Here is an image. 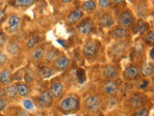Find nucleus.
I'll list each match as a JSON object with an SVG mask.
<instances>
[{
  "instance_id": "33",
  "label": "nucleus",
  "mask_w": 154,
  "mask_h": 116,
  "mask_svg": "<svg viewBox=\"0 0 154 116\" xmlns=\"http://www.w3.org/2000/svg\"><path fill=\"white\" fill-rule=\"evenodd\" d=\"M6 60H7V57H6V55L3 54V53H2L1 51H0V65L3 64V63L6 62Z\"/></svg>"
},
{
  "instance_id": "24",
  "label": "nucleus",
  "mask_w": 154,
  "mask_h": 116,
  "mask_svg": "<svg viewBox=\"0 0 154 116\" xmlns=\"http://www.w3.org/2000/svg\"><path fill=\"white\" fill-rule=\"evenodd\" d=\"M58 55H59V53H58L57 50H51L45 54V59L47 61H54L58 58Z\"/></svg>"
},
{
  "instance_id": "25",
  "label": "nucleus",
  "mask_w": 154,
  "mask_h": 116,
  "mask_svg": "<svg viewBox=\"0 0 154 116\" xmlns=\"http://www.w3.org/2000/svg\"><path fill=\"white\" fill-rule=\"evenodd\" d=\"M96 8V5L94 1H85L83 4H82V10L84 11H93Z\"/></svg>"
},
{
  "instance_id": "21",
  "label": "nucleus",
  "mask_w": 154,
  "mask_h": 116,
  "mask_svg": "<svg viewBox=\"0 0 154 116\" xmlns=\"http://www.w3.org/2000/svg\"><path fill=\"white\" fill-rule=\"evenodd\" d=\"M38 74H40V76L42 77V79H48V77L51 76L53 74H54V71H53L52 69H50V68H48V67H43L40 70Z\"/></svg>"
},
{
  "instance_id": "29",
  "label": "nucleus",
  "mask_w": 154,
  "mask_h": 116,
  "mask_svg": "<svg viewBox=\"0 0 154 116\" xmlns=\"http://www.w3.org/2000/svg\"><path fill=\"white\" fill-rule=\"evenodd\" d=\"M111 4V0H98V5L101 8H108Z\"/></svg>"
},
{
  "instance_id": "2",
  "label": "nucleus",
  "mask_w": 154,
  "mask_h": 116,
  "mask_svg": "<svg viewBox=\"0 0 154 116\" xmlns=\"http://www.w3.org/2000/svg\"><path fill=\"white\" fill-rule=\"evenodd\" d=\"M52 101H53V97L51 96L50 92L48 91L41 93L37 99L38 105L42 106V108H49L52 105Z\"/></svg>"
},
{
  "instance_id": "23",
  "label": "nucleus",
  "mask_w": 154,
  "mask_h": 116,
  "mask_svg": "<svg viewBox=\"0 0 154 116\" xmlns=\"http://www.w3.org/2000/svg\"><path fill=\"white\" fill-rule=\"evenodd\" d=\"M35 3V0H14V5L17 7H29Z\"/></svg>"
},
{
  "instance_id": "5",
  "label": "nucleus",
  "mask_w": 154,
  "mask_h": 116,
  "mask_svg": "<svg viewBox=\"0 0 154 116\" xmlns=\"http://www.w3.org/2000/svg\"><path fill=\"white\" fill-rule=\"evenodd\" d=\"M20 22H21V19L18 16H16V14H11L8 18L7 29L9 30V32H16L19 28Z\"/></svg>"
},
{
  "instance_id": "12",
  "label": "nucleus",
  "mask_w": 154,
  "mask_h": 116,
  "mask_svg": "<svg viewBox=\"0 0 154 116\" xmlns=\"http://www.w3.org/2000/svg\"><path fill=\"white\" fill-rule=\"evenodd\" d=\"M93 29H94V22L91 21L90 19H87L86 21H84L79 26V32L82 35H88V34H90L93 31Z\"/></svg>"
},
{
  "instance_id": "3",
  "label": "nucleus",
  "mask_w": 154,
  "mask_h": 116,
  "mask_svg": "<svg viewBox=\"0 0 154 116\" xmlns=\"http://www.w3.org/2000/svg\"><path fill=\"white\" fill-rule=\"evenodd\" d=\"M133 21H134L133 14L129 11H125L119 16L118 23H119V25H120L122 27H129L132 24Z\"/></svg>"
},
{
  "instance_id": "28",
  "label": "nucleus",
  "mask_w": 154,
  "mask_h": 116,
  "mask_svg": "<svg viewBox=\"0 0 154 116\" xmlns=\"http://www.w3.org/2000/svg\"><path fill=\"white\" fill-rule=\"evenodd\" d=\"M153 41H154V33L152 31L147 32L146 35V42L148 44V45H151Z\"/></svg>"
},
{
  "instance_id": "35",
  "label": "nucleus",
  "mask_w": 154,
  "mask_h": 116,
  "mask_svg": "<svg viewBox=\"0 0 154 116\" xmlns=\"http://www.w3.org/2000/svg\"><path fill=\"white\" fill-rule=\"evenodd\" d=\"M4 16H5V14H4V12L2 11V10H0V21L4 18Z\"/></svg>"
},
{
  "instance_id": "20",
  "label": "nucleus",
  "mask_w": 154,
  "mask_h": 116,
  "mask_svg": "<svg viewBox=\"0 0 154 116\" xmlns=\"http://www.w3.org/2000/svg\"><path fill=\"white\" fill-rule=\"evenodd\" d=\"M4 93L5 95H6L8 98H14L17 93V86L16 85H10L8 87H6V88L4 89Z\"/></svg>"
},
{
  "instance_id": "34",
  "label": "nucleus",
  "mask_w": 154,
  "mask_h": 116,
  "mask_svg": "<svg viewBox=\"0 0 154 116\" xmlns=\"http://www.w3.org/2000/svg\"><path fill=\"white\" fill-rule=\"evenodd\" d=\"M147 84H148L147 80H143V83L141 85V87H142V88H144V87H146V86H147Z\"/></svg>"
},
{
  "instance_id": "27",
  "label": "nucleus",
  "mask_w": 154,
  "mask_h": 116,
  "mask_svg": "<svg viewBox=\"0 0 154 116\" xmlns=\"http://www.w3.org/2000/svg\"><path fill=\"white\" fill-rule=\"evenodd\" d=\"M38 40H40L38 37H36V36H32L31 38H29L28 41H27V47H28V48H33L38 44Z\"/></svg>"
},
{
  "instance_id": "13",
  "label": "nucleus",
  "mask_w": 154,
  "mask_h": 116,
  "mask_svg": "<svg viewBox=\"0 0 154 116\" xmlns=\"http://www.w3.org/2000/svg\"><path fill=\"white\" fill-rule=\"evenodd\" d=\"M129 102H130V105L135 108H141V106L143 105V98L142 97V95H139V94H134L131 98H130Z\"/></svg>"
},
{
  "instance_id": "16",
  "label": "nucleus",
  "mask_w": 154,
  "mask_h": 116,
  "mask_svg": "<svg viewBox=\"0 0 154 116\" xmlns=\"http://www.w3.org/2000/svg\"><path fill=\"white\" fill-rule=\"evenodd\" d=\"M0 82L2 84L8 85L12 82V74L8 70H4L0 72Z\"/></svg>"
},
{
  "instance_id": "38",
  "label": "nucleus",
  "mask_w": 154,
  "mask_h": 116,
  "mask_svg": "<svg viewBox=\"0 0 154 116\" xmlns=\"http://www.w3.org/2000/svg\"><path fill=\"white\" fill-rule=\"evenodd\" d=\"M114 2H116V3H120V2H122L123 0H113Z\"/></svg>"
},
{
  "instance_id": "32",
  "label": "nucleus",
  "mask_w": 154,
  "mask_h": 116,
  "mask_svg": "<svg viewBox=\"0 0 154 116\" xmlns=\"http://www.w3.org/2000/svg\"><path fill=\"white\" fill-rule=\"evenodd\" d=\"M147 114H148V110L146 109V108H143L142 110H140L136 115H139V116H146Z\"/></svg>"
},
{
  "instance_id": "26",
  "label": "nucleus",
  "mask_w": 154,
  "mask_h": 116,
  "mask_svg": "<svg viewBox=\"0 0 154 116\" xmlns=\"http://www.w3.org/2000/svg\"><path fill=\"white\" fill-rule=\"evenodd\" d=\"M17 93L20 95V96H26L28 93V86L26 84H23V83H19L17 85Z\"/></svg>"
},
{
  "instance_id": "8",
  "label": "nucleus",
  "mask_w": 154,
  "mask_h": 116,
  "mask_svg": "<svg viewBox=\"0 0 154 116\" xmlns=\"http://www.w3.org/2000/svg\"><path fill=\"white\" fill-rule=\"evenodd\" d=\"M70 64V60L66 56L58 57L56 60H54V67L57 71H65Z\"/></svg>"
},
{
  "instance_id": "39",
  "label": "nucleus",
  "mask_w": 154,
  "mask_h": 116,
  "mask_svg": "<svg viewBox=\"0 0 154 116\" xmlns=\"http://www.w3.org/2000/svg\"><path fill=\"white\" fill-rule=\"evenodd\" d=\"M0 97H1V92H0Z\"/></svg>"
},
{
  "instance_id": "14",
  "label": "nucleus",
  "mask_w": 154,
  "mask_h": 116,
  "mask_svg": "<svg viewBox=\"0 0 154 116\" xmlns=\"http://www.w3.org/2000/svg\"><path fill=\"white\" fill-rule=\"evenodd\" d=\"M83 17V12H82L81 9H77L75 10L74 12H72L71 14H69V16H67V21L69 23H75L79 21V19Z\"/></svg>"
},
{
  "instance_id": "4",
  "label": "nucleus",
  "mask_w": 154,
  "mask_h": 116,
  "mask_svg": "<svg viewBox=\"0 0 154 116\" xmlns=\"http://www.w3.org/2000/svg\"><path fill=\"white\" fill-rule=\"evenodd\" d=\"M82 53L83 55L87 58H91L94 57L96 53H97V46L94 42H88L86 45L83 47V50H82Z\"/></svg>"
},
{
  "instance_id": "31",
  "label": "nucleus",
  "mask_w": 154,
  "mask_h": 116,
  "mask_svg": "<svg viewBox=\"0 0 154 116\" xmlns=\"http://www.w3.org/2000/svg\"><path fill=\"white\" fill-rule=\"evenodd\" d=\"M23 106L26 109L28 110H32L33 108H34V105H33V103L30 101V100H25L23 102Z\"/></svg>"
},
{
  "instance_id": "15",
  "label": "nucleus",
  "mask_w": 154,
  "mask_h": 116,
  "mask_svg": "<svg viewBox=\"0 0 154 116\" xmlns=\"http://www.w3.org/2000/svg\"><path fill=\"white\" fill-rule=\"evenodd\" d=\"M153 72H154V66H153L152 63H149V62H146V64L142 67L141 71H140L142 76L144 77H147L149 76H151L153 74Z\"/></svg>"
},
{
  "instance_id": "37",
  "label": "nucleus",
  "mask_w": 154,
  "mask_h": 116,
  "mask_svg": "<svg viewBox=\"0 0 154 116\" xmlns=\"http://www.w3.org/2000/svg\"><path fill=\"white\" fill-rule=\"evenodd\" d=\"M71 1H72V0H62V2H64V3H69Z\"/></svg>"
},
{
  "instance_id": "10",
  "label": "nucleus",
  "mask_w": 154,
  "mask_h": 116,
  "mask_svg": "<svg viewBox=\"0 0 154 116\" xmlns=\"http://www.w3.org/2000/svg\"><path fill=\"white\" fill-rule=\"evenodd\" d=\"M102 76L106 79H115V77L118 76V70L116 69V67L112 65L105 66L102 70Z\"/></svg>"
},
{
  "instance_id": "11",
  "label": "nucleus",
  "mask_w": 154,
  "mask_h": 116,
  "mask_svg": "<svg viewBox=\"0 0 154 116\" xmlns=\"http://www.w3.org/2000/svg\"><path fill=\"white\" fill-rule=\"evenodd\" d=\"M50 94L54 99H59L60 97L64 93V85L60 82H57L54 83L50 87Z\"/></svg>"
},
{
  "instance_id": "36",
  "label": "nucleus",
  "mask_w": 154,
  "mask_h": 116,
  "mask_svg": "<svg viewBox=\"0 0 154 116\" xmlns=\"http://www.w3.org/2000/svg\"><path fill=\"white\" fill-rule=\"evenodd\" d=\"M153 48H152V50H150V58H151V59H154V56H153Z\"/></svg>"
},
{
  "instance_id": "22",
  "label": "nucleus",
  "mask_w": 154,
  "mask_h": 116,
  "mask_svg": "<svg viewBox=\"0 0 154 116\" xmlns=\"http://www.w3.org/2000/svg\"><path fill=\"white\" fill-rule=\"evenodd\" d=\"M43 56V50L42 48L41 47H38L36 50H34L33 52H32V58L34 61H40Z\"/></svg>"
},
{
  "instance_id": "1",
  "label": "nucleus",
  "mask_w": 154,
  "mask_h": 116,
  "mask_svg": "<svg viewBox=\"0 0 154 116\" xmlns=\"http://www.w3.org/2000/svg\"><path fill=\"white\" fill-rule=\"evenodd\" d=\"M80 101L76 96H69L61 102L60 108L64 112H71L79 108Z\"/></svg>"
},
{
  "instance_id": "9",
  "label": "nucleus",
  "mask_w": 154,
  "mask_h": 116,
  "mask_svg": "<svg viewBox=\"0 0 154 116\" xmlns=\"http://www.w3.org/2000/svg\"><path fill=\"white\" fill-rule=\"evenodd\" d=\"M139 74H140L139 68L135 66H131V67H128L127 69L124 71L123 77L126 80H132V79H137Z\"/></svg>"
},
{
  "instance_id": "30",
  "label": "nucleus",
  "mask_w": 154,
  "mask_h": 116,
  "mask_svg": "<svg viewBox=\"0 0 154 116\" xmlns=\"http://www.w3.org/2000/svg\"><path fill=\"white\" fill-rule=\"evenodd\" d=\"M77 77H78L79 82H83L86 79V76H85V72L83 70H78L77 71Z\"/></svg>"
},
{
  "instance_id": "6",
  "label": "nucleus",
  "mask_w": 154,
  "mask_h": 116,
  "mask_svg": "<svg viewBox=\"0 0 154 116\" xmlns=\"http://www.w3.org/2000/svg\"><path fill=\"white\" fill-rule=\"evenodd\" d=\"M103 91L107 95L114 96L119 92V85L117 82L114 80H108L107 82H105V84L103 85Z\"/></svg>"
},
{
  "instance_id": "19",
  "label": "nucleus",
  "mask_w": 154,
  "mask_h": 116,
  "mask_svg": "<svg viewBox=\"0 0 154 116\" xmlns=\"http://www.w3.org/2000/svg\"><path fill=\"white\" fill-rule=\"evenodd\" d=\"M99 22H100V24L102 26L109 27V26H111L114 23V19H113L112 17L110 16V14H103V16L99 18Z\"/></svg>"
},
{
  "instance_id": "18",
  "label": "nucleus",
  "mask_w": 154,
  "mask_h": 116,
  "mask_svg": "<svg viewBox=\"0 0 154 116\" xmlns=\"http://www.w3.org/2000/svg\"><path fill=\"white\" fill-rule=\"evenodd\" d=\"M112 34H113V37L115 39H123V38H126L128 36L129 32L126 28L119 27V28H116Z\"/></svg>"
},
{
  "instance_id": "7",
  "label": "nucleus",
  "mask_w": 154,
  "mask_h": 116,
  "mask_svg": "<svg viewBox=\"0 0 154 116\" xmlns=\"http://www.w3.org/2000/svg\"><path fill=\"white\" fill-rule=\"evenodd\" d=\"M86 108L90 111H96L100 106V100L96 96H91L86 100Z\"/></svg>"
},
{
  "instance_id": "17",
  "label": "nucleus",
  "mask_w": 154,
  "mask_h": 116,
  "mask_svg": "<svg viewBox=\"0 0 154 116\" xmlns=\"http://www.w3.org/2000/svg\"><path fill=\"white\" fill-rule=\"evenodd\" d=\"M6 50L10 54L17 55L19 53V51H20V47H19V45L16 42H10V43H8Z\"/></svg>"
}]
</instances>
